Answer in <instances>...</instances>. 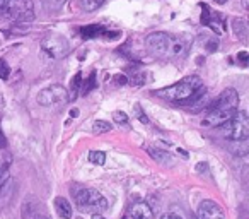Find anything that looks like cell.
Segmentation results:
<instances>
[{
  "instance_id": "9c48e42d",
  "label": "cell",
  "mask_w": 249,
  "mask_h": 219,
  "mask_svg": "<svg viewBox=\"0 0 249 219\" xmlns=\"http://www.w3.org/2000/svg\"><path fill=\"white\" fill-rule=\"evenodd\" d=\"M198 219H225V214L222 207L213 200H203L198 205L196 211Z\"/></svg>"
},
{
  "instance_id": "277c9868",
  "label": "cell",
  "mask_w": 249,
  "mask_h": 219,
  "mask_svg": "<svg viewBox=\"0 0 249 219\" xmlns=\"http://www.w3.org/2000/svg\"><path fill=\"white\" fill-rule=\"evenodd\" d=\"M35 18L33 0H0V19L11 22H28Z\"/></svg>"
},
{
  "instance_id": "484cf974",
  "label": "cell",
  "mask_w": 249,
  "mask_h": 219,
  "mask_svg": "<svg viewBox=\"0 0 249 219\" xmlns=\"http://www.w3.org/2000/svg\"><path fill=\"white\" fill-rule=\"evenodd\" d=\"M2 147H5V136H4V132L0 130V149H2Z\"/></svg>"
},
{
  "instance_id": "52a82bcc",
  "label": "cell",
  "mask_w": 249,
  "mask_h": 219,
  "mask_svg": "<svg viewBox=\"0 0 249 219\" xmlns=\"http://www.w3.org/2000/svg\"><path fill=\"white\" fill-rule=\"evenodd\" d=\"M41 48L48 53L53 59H63L69 53L70 45L67 41V38H63L62 35L56 33H46L41 40Z\"/></svg>"
},
{
  "instance_id": "83f0119b",
  "label": "cell",
  "mask_w": 249,
  "mask_h": 219,
  "mask_svg": "<svg viewBox=\"0 0 249 219\" xmlns=\"http://www.w3.org/2000/svg\"><path fill=\"white\" fill-rule=\"evenodd\" d=\"M213 2H217V4H225L227 0H213Z\"/></svg>"
},
{
  "instance_id": "603a6c76",
  "label": "cell",
  "mask_w": 249,
  "mask_h": 219,
  "mask_svg": "<svg viewBox=\"0 0 249 219\" xmlns=\"http://www.w3.org/2000/svg\"><path fill=\"white\" fill-rule=\"evenodd\" d=\"M135 117L142 123H149V119H147V115L143 113V110H142V106H140V104H135Z\"/></svg>"
},
{
  "instance_id": "7a4b0ae2",
  "label": "cell",
  "mask_w": 249,
  "mask_h": 219,
  "mask_svg": "<svg viewBox=\"0 0 249 219\" xmlns=\"http://www.w3.org/2000/svg\"><path fill=\"white\" fill-rule=\"evenodd\" d=\"M239 106V93L232 87L225 89L218 96V100L208 108V113L203 120L205 127H218L222 123L229 122L235 115Z\"/></svg>"
},
{
  "instance_id": "5b68a950",
  "label": "cell",
  "mask_w": 249,
  "mask_h": 219,
  "mask_svg": "<svg viewBox=\"0 0 249 219\" xmlns=\"http://www.w3.org/2000/svg\"><path fill=\"white\" fill-rule=\"evenodd\" d=\"M75 204L80 211L92 212V214H103L107 209V200L101 192L94 188H82L75 194Z\"/></svg>"
},
{
  "instance_id": "2e32d148",
  "label": "cell",
  "mask_w": 249,
  "mask_h": 219,
  "mask_svg": "<svg viewBox=\"0 0 249 219\" xmlns=\"http://www.w3.org/2000/svg\"><path fill=\"white\" fill-rule=\"evenodd\" d=\"M103 33H104L103 26H86L82 29V36H86V38H94V36H99Z\"/></svg>"
},
{
  "instance_id": "7402d4cb",
  "label": "cell",
  "mask_w": 249,
  "mask_h": 219,
  "mask_svg": "<svg viewBox=\"0 0 249 219\" xmlns=\"http://www.w3.org/2000/svg\"><path fill=\"white\" fill-rule=\"evenodd\" d=\"M9 74H11V69H9L7 62H5V60H0V79H7Z\"/></svg>"
},
{
  "instance_id": "f1b7e54d",
  "label": "cell",
  "mask_w": 249,
  "mask_h": 219,
  "mask_svg": "<svg viewBox=\"0 0 249 219\" xmlns=\"http://www.w3.org/2000/svg\"><path fill=\"white\" fill-rule=\"evenodd\" d=\"M0 177H2V166H0Z\"/></svg>"
},
{
  "instance_id": "8fae6325",
  "label": "cell",
  "mask_w": 249,
  "mask_h": 219,
  "mask_svg": "<svg viewBox=\"0 0 249 219\" xmlns=\"http://www.w3.org/2000/svg\"><path fill=\"white\" fill-rule=\"evenodd\" d=\"M22 219H50L46 211H43L41 204H39L36 199H31V204L29 200L24 202V207H22Z\"/></svg>"
},
{
  "instance_id": "5bb4252c",
  "label": "cell",
  "mask_w": 249,
  "mask_h": 219,
  "mask_svg": "<svg viewBox=\"0 0 249 219\" xmlns=\"http://www.w3.org/2000/svg\"><path fill=\"white\" fill-rule=\"evenodd\" d=\"M111 129H113V125H111L109 122H106V120H97L92 125L94 134H106V132H109Z\"/></svg>"
},
{
  "instance_id": "44dd1931",
  "label": "cell",
  "mask_w": 249,
  "mask_h": 219,
  "mask_svg": "<svg viewBox=\"0 0 249 219\" xmlns=\"http://www.w3.org/2000/svg\"><path fill=\"white\" fill-rule=\"evenodd\" d=\"M113 120L116 123H121V125L128 123V117H126V113H123V112H114L113 113Z\"/></svg>"
},
{
  "instance_id": "30bf717a",
  "label": "cell",
  "mask_w": 249,
  "mask_h": 219,
  "mask_svg": "<svg viewBox=\"0 0 249 219\" xmlns=\"http://www.w3.org/2000/svg\"><path fill=\"white\" fill-rule=\"evenodd\" d=\"M126 219H154V211L147 202H135L126 211Z\"/></svg>"
},
{
  "instance_id": "7c38bea8",
  "label": "cell",
  "mask_w": 249,
  "mask_h": 219,
  "mask_svg": "<svg viewBox=\"0 0 249 219\" xmlns=\"http://www.w3.org/2000/svg\"><path fill=\"white\" fill-rule=\"evenodd\" d=\"M55 209H56V212H58L60 218H63V219L72 218V205H70V202L67 200V199L56 197L55 199Z\"/></svg>"
},
{
  "instance_id": "ac0fdd59",
  "label": "cell",
  "mask_w": 249,
  "mask_h": 219,
  "mask_svg": "<svg viewBox=\"0 0 249 219\" xmlns=\"http://www.w3.org/2000/svg\"><path fill=\"white\" fill-rule=\"evenodd\" d=\"M67 0H43V5L48 9L50 12H56L65 5Z\"/></svg>"
},
{
  "instance_id": "ba28073f",
  "label": "cell",
  "mask_w": 249,
  "mask_h": 219,
  "mask_svg": "<svg viewBox=\"0 0 249 219\" xmlns=\"http://www.w3.org/2000/svg\"><path fill=\"white\" fill-rule=\"evenodd\" d=\"M69 101V91L60 84H52L38 93V103L41 106H55V104H65Z\"/></svg>"
},
{
  "instance_id": "8992f818",
  "label": "cell",
  "mask_w": 249,
  "mask_h": 219,
  "mask_svg": "<svg viewBox=\"0 0 249 219\" xmlns=\"http://www.w3.org/2000/svg\"><path fill=\"white\" fill-rule=\"evenodd\" d=\"M222 132L232 140H246L249 137V119L246 112H235L229 122L222 123Z\"/></svg>"
},
{
  "instance_id": "d4e9b609",
  "label": "cell",
  "mask_w": 249,
  "mask_h": 219,
  "mask_svg": "<svg viewBox=\"0 0 249 219\" xmlns=\"http://www.w3.org/2000/svg\"><path fill=\"white\" fill-rule=\"evenodd\" d=\"M160 219H183L181 216H178V214H173V212H167V214H164Z\"/></svg>"
},
{
  "instance_id": "d6986e66",
  "label": "cell",
  "mask_w": 249,
  "mask_h": 219,
  "mask_svg": "<svg viewBox=\"0 0 249 219\" xmlns=\"http://www.w3.org/2000/svg\"><path fill=\"white\" fill-rule=\"evenodd\" d=\"M89 161L92 164L101 166V164H104V161H106V154H104L103 151H90V153H89Z\"/></svg>"
},
{
  "instance_id": "4fadbf2b",
  "label": "cell",
  "mask_w": 249,
  "mask_h": 219,
  "mask_svg": "<svg viewBox=\"0 0 249 219\" xmlns=\"http://www.w3.org/2000/svg\"><path fill=\"white\" fill-rule=\"evenodd\" d=\"M232 26H234V33H235V35H237L239 38L242 40V41H246V38H248V24H246L244 19H234Z\"/></svg>"
},
{
  "instance_id": "4316f807",
  "label": "cell",
  "mask_w": 249,
  "mask_h": 219,
  "mask_svg": "<svg viewBox=\"0 0 249 219\" xmlns=\"http://www.w3.org/2000/svg\"><path fill=\"white\" fill-rule=\"evenodd\" d=\"M92 219H104V218H103V214H94Z\"/></svg>"
},
{
  "instance_id": "3957f363",
  "label": "cell",
  "mask_w": 249,
  "mask_h": 219,
  "mask_svg": "<svg viewBox=\"0 0 249 219\" xmlns=\"http://www.w3.org/2000/svg\"><path fill=\"white\" fill-rule=\"evenodd\" d=\"M205 87L203 82L198 76H188L181 79L179 82L167 86L164 89H157L156 96H160L167 101H174V103H190L193 98H196L200 93H203Z\"/></svg>"
},
{
  "instance_id": "ffe728a7",
  "label": "cell",
  "mask_w": 249,
  "mask_h": 219,
  "mask_svg": "<svg viewBox=\"0 0 249 219\" xmlns=\"http://www.w3.org/2000/svg\"><path fill=\"white\" fill-rule=\"evenodd\" d=\"M97 84H96V72H92L89 76V79L87 80H84V86H82V94L84 96H86V94H89L90 91L94 89V87H96Z\"/></svg>"
},
{
  "instance_id": "cb8c5ba5",
  "label": "cell",
  "mask_w": 249,
  "mask_h": 219,
  "mask_svg": "<svg viewBox=\"0 0 249 219\" xmlns=\"http://www.w3.org/2000/svg\"><path fill=\"white\" fill-rule=\"evenodd\" d=\"M248 59H249V55H248L246 52H241V53L237 55V60L241 62V65H244V67L248 65Z\"/></svg>"
},
{
  "instance_id": "e0dca14e",
  "label": "cell",
  "mask_w": 249,
  "mask_h": 219,
  "mask_svg": "<svg viewBox=\"0 0 249 219\" xmlns=\"http://www.w3.org/2000/svg\"><path fill=\"white\" fill-rule=\"evenodd\" d=\"M103 4H104V0H80V7H82L84 11H89V12L99 9Z\"/></svg>"
},
{
  "instance_id": "9a60e30c",
  "label": "cell",
  "mask_w": 249,
  "mask_h": 219,
  "mask_svg": "<svg viewBox=\"0 0 249 219\" xmlns=\"http://www.w3.org/2000/svg\"><path fill=\"white\" fill-rule=\"evenodd\" d=\"M80 79H82V74L77 72L72 79V84H70V93H69V100H75L77 98V91L80 87Z\"/></svg>"
},
{
  "instance_id": "6da1fadb",
  "label": "cell",
  "mask_w": 249,
  "mask_h": 219,
  "mask_svg": "<svg viewBox=\"0 0 249 219\" xmlns=\"http://www.w3.org/2000/svg\"><path fill=\"white\" fill-rule=\"evenodd\" d=\"M190 36L181 35H167V33H152L147 36L145 46L152 55L164 57V59H174V57H183L190 50Z\"/></svg>"
}]
</instances>
